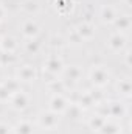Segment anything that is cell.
<instances>
[{
    "instance_id": "cell-1",
    "label": "cell",
    "mask_w": 132,
    "mask_h": 134,
    "mask_svg": "<svg viewBox=\"0 0 132 134\" xmlns=\"http://www.w3.org/2000/svg\"><path fill=\"white\" fill-rule=\"evenodd\" d=\"M90 80L98 87L106 86L109 83V72H107V69L103 66H93V69L90 70Z\"/></svg>"
},
{
    "instance_id": "cell-2",
    "label": "cell",
    "mask_w": 132,
    "mask_h": 134,
    "mask_svg": "<svg viewBox=\"0 0 132 134\" xmlns=\"http://www.w3.org/2000/svg\"><path fill=\"white\" fill-rule=\"evenodd\" d=\"M59 123V117L58 114L55 112H42L39 115V125L44 128V130H55Z\"/></svg>"
},
{
    "instance_id": "cell-3",
    "label": "cell",
    "mask_w": 132,
    "mask_h": 134,
    "mask_svg": "<svg viewBox=\"0 0 132 134\" xmlns=\"http://www.w3.org/2000/svg\"><path fill=\"white\" fill-rule=\"evenodd\" d=\"M75 31L79 36L81 41H90L95 36V25H92L90 22H82V24H79L76 27Z\"/></svg>"
},
{
    "instance_id": "cell-4",
    "label": "cell",
    "mask_w": 132,
    "mask_h": 134,
    "mask_svg": "<svg viewBox=\"0 0 132 134\" xmlns=\"http://www.w3.org/2000/svg\"><path fill=\"white\" fill-rule=\"evenodd\" d=\"M22 34H23V37H27L28 41H33L37 37V34H39V25L31 20V19H28V20H25L23 24H22Z\"/></svg>"
},
{
    "instance_id": "cell-5",
    "label": "cell",
    "mask_w": 132,
    "mask_h": 134,
    "mask_svg": "<svg viewBox=\"0 0 132 134\" xmlns=\"http://www.w3.org/2000/svg\"><path fill=\"white\" fill-rule=\"evenodd\" d=\"M107 45H109V48H110L112 52L118 53V52H121V50L126 47V37H124L121 33H113L110 37H109Z\"/></svg>"
},
{
    "instance_id": "cell-6",
    "label": "cell",
    "mask_w": 132,
    "mask_h": 134,
    "mask_svg": "<svg viewBox=\"0 0 132 134\" xmlns=\"http://www.w3.org/2000/svg\"><path fill=\"white\" fill-rule=\"evenodd\" d=\"M9 101H11V106H13L14 109H17V111H22V109H25V108L28 106L30 98H28V95H27L25 92L19 91V92H16L14 95H11Z\"/></svg>"
},
{
    "instance_id": "cell-7",
    "label": "cell",
    "mask_w": 132,
    "mask_h": 134,
    "mask_svg": "<svg viewBox=\"0 0 132 134\" xmlns=\"http://www.w3.org/2000/svg\"><path fill=\"white\" fill-rule=\"evenodd\" d=\"M17 80L19 81H25V83H30L36 80V70L33 66L30 64H25V66L19 67L17 69Z\"/></svg>"
},
{
    "instance_id": "cell-8",
    "label": "cell",
    "mask_w": 132,
    "mask_h": 134,
    "mask_svg": "<svg viewBox=\"0 0 132 134\" xmlns=\"http://www.w3.org/2000/svg\"><path fill=\"white\" fill-rule=\"evenodd\" d=\"M67 106H68V101L61 95V94H58V95H55L51 101H50V109H51V112H55V114H62V112H65Z\"/></svg>"
},
{
    "instance_id": "cell-9",
    "label": "cell",
    "mask_w": 132,
    "mask_h": 134,
    "mask_svg": "<svg viewBox=\"0 0 132 134\" xmlns=\"http://www.w3.org/2000/svg\"><path fill=\"white\" fill-rule=\"evenodd\" d=\"M45 70L53 73V75H58L64 70V64H62V59L58 58V56H50L47 61H45Z\"/></svg>"
},
{
    "instance_id": "cell-10",
    "label": "cell",
    "mask_w": 132,
    "mask_h": 134,
    "mask_svg": "<svg viewBox=\"0 0 132 134\" xmlns=\"http://www.w3.org/2000/svg\"><path fill=\"white\" fill-rule=\"evenodd\" d=\"M117 16H118V13H117V9L113 6L106 5V6L101 8V20L104 24H113L115 19H117Z\"/></svg>"
},
{
    "instance_id": "cell-11",
    "label": "cell",
    "mask_w": 132,
    "mask_h": 134,
    "mask_svg": "<svg viewBox=\"0 0 132 134\" xmlns=\"http://www.w3.org/2000/svg\"><path fill=\"white\" fill-rule=\"evenodd\" d=\"M0 48H2V52H5V53H14L16 48H17V42H16L14 37L5 36V37L0 39Z\"/></svg>"
},
{
    "instance_id": "cell-12",
    "label": "cell",
    "mask_w": 132,
    "mask_h": 134,
    "mask_svg": "<svg viewBox=\"0 0 132 134\" xmlns=\"http://www.w3.org/2000/svg\"><path fill=\"white\" fill-rule=\"evenodd\" d=\"M115 27L120 30V31H128L131 28V17L128 14H123V16H117L115 19Z\"/></svg>"
},
{
    "instance_id": "cell-13",
    "label": "cell",
    "mask_w": 132,
    "mask_h": 134,
    "mask_svg": "<svg viewBox=\"0 0 132 134\" xmlns=\"http://www.w3.org/2000/svg\"><path fill=\"white\" fill-rule=\"evenodd\" d=\"M2 86L9 92V95H14L16 92H19V91H20V81H19L17 78H9V80H8V81H5Z\"/></svg>"
},
{
    "instance_id": "cell-14",
    "label": "cell",
    "mask_w": 132,
    "mask_h": 134,
    "mask_svg": "<svg viewBox=\"0 0 132 134\" xmlns=\"http://www.w3.org/2000/svg\"><path fill=\"white\" fill-rule=\"evenodd\" d=\"M81 109L84 108H90L92 104H95V101H93V97H92V92H84V94H81L79 95V100H78V103H76Z\"/></svg>"
},
{
    "instance_id": "cell-15",
    "label": "cell",
    "mask_w": 132,
    "mask_h": 134,
    "mask_svg": "<svg viewBox=\"0 0 132 134\" xmlns=\"http://www.w3.org/2000/svg\"><path fill=\"white\" fill-rule=\"evenodd\" d=\"M117 91H118V94H123V95L129 97L131 95V91H132L131 81L129 80H120L117 83Z\"/></svg>"
},
{
    "instance_id": "cell-16",
    "label": "cell",
    "mask_w": 132,
    "mask_h": 134,
    "mask_svg": "<svg viewBox=\"0 0 132 134\" xmlns=\"http://www.w3.org/2000/svg\"><path fill=\"white\" fill-rule=\"evenodd\" d=\"M124 112H126V109H124V106L121 103H110L109 104V114L110 115H113V117H123Z\"/></svg>"
},
{
    "instance_id": "cell-17",
    "label": "cell",
    "mask_w": 132,
    "mask_h": 134,
    "mask_svg": "<svg viewBox=\"0 0 132 134\" xmlns=\"http://www.w3.org/2000/svg\"><path fill=\"white\" fill-rule=\"evenodd\" d=\"M106 123V119L103 117V115H93L90 120H89V126L93 130V131H99L101 128H103V125Z\"/></svg>"
},
{
    "instance_id": "cell-18",
    "label": "cell",
    "mask_w": 132,
    "mask_h": 134,
    "mask_svg": "<svg viewBox=\"0 0 132 134\" xmlns=\"http://www.w3.org/2000/svg\"><path fill=\"white\" fill-rule=\"evenodd\" d=\"M16 134H33V125L27 120L19 122L16 126Z\"/></svg>"
},
{
    "instance_id": "cell-19",
    "label": "cell",
    "mask_w": 132,
    "mask_h": 134,
    "mask_svg": "<svg viewBox=\"0 0 132 134\" xmlns=\"http://www.w3.org/2000/svg\"><path fill=\"white\" fill-rule=\"evenodd\" d=\"M65 75L70 78V80H71V81H78V80L81 78L82 72H81V69H79L78 66H70L65 70Z\"/></svg>"
},
{
    "instance_id": "cell-20",
    "label": "cell",
    "mask_w": 132,
    "mask_h": 134,
    "mask_svg": "<svg viewBox=\"0 0 132 134\" xmlns=\"http://www.w3.org/2000/svg\"><path fill=\"white\" fill-rule=\"evenodd\" d=\"M65 112L71 117V119H79V117H81V114H82V109L75 103V104H68V106H67Z\"/></svg>"
},
{
    "instance_id": "cell-21",
    "label": "cell",
    "mask_w": 132,
    "mask_h": 134,
    "mask_svg": "<svg viewBox=\"0 0 132 134\" xmlns=\"http://www.w3.org/2000/svg\"><path fill=\"white\" fill-rule=\"evenodd\" d=\"M99 133L101 134H120V128L117 126V125H112V123H104L103 125V128L99 130Z\"/></svg>"
},
{
    "instance_id": "cell-22",
    "label": "cell",
    "mask_w": 132,
    "mask_h": 134,
    "mask_svg": "<svg viewBox=\"0 0 132 134\" xmlns=\"http://www.w3.org/2000/svg\"><path fill=\"white\" fill-rule=\"evenodd\" d=\"M22 9L25 11V13H28V14H33L37 11V3L34 2V0H27L23 5H22Z\"/></svg>"
},
{
    "instance_id": "cell-23",
    "label": "cell",
    "mask_w": 132,
    "mask_h": 134,
    "mask_svg": "<svg viewBox=\"0 0 132 134\" xmlns=\"http://www.w3.org/2000/svg\"><path fill=\"white\" fill-rule=\"evenodd\" d=\"M39 48H40V44H39L36 39H33V41H28V42H27V50H28V52L37 53V52H39Z\"/></svg>"
},
{
    "instance_id": "cell-24",
    "label": "cell",
    "mask_w": 132,
    "mask_h": 134,
    "mask_svg": "<svg viewBox=\"0 0 132 134\" xmlns=\"http://www.w3.org/2000/svg\"><path fill=\"white\" fill-rule=\"evenodd\" d=\"M50 89H55V91H58V92H62V91H64V83H62L61 80H55V81L50 83Z\"/></svg>"
},
{
    "instance_id": "cell-25",
    "label": "cell",
    "mask_w": 132,
    "mask_h": 134,
    "mask_svg": "<svg viewBox=\"0 0 132 134\" xmlns=\"http://www.w3.org/2000/svg\"><path fill=\"white\" fill-rule=\"evenodd\" d=\"M11 98V95H9V92L3 87V86H0V103H3V101H8Z\"/></svg>"
},
{
    "instance_id": "cell-26",
    "label": "cell",
    "mask_w": 132,
    "mask_h": 134,
    "mask_svg": "<svg viewBox=\"0 0 132 134\" xmlns=\"http://www.w3.org/2000/svg\"><path fill=\"white\" fill-rule=\"evenodd\" d=\"M0 59H3V61H2L3 64H6V63L11 64V63L14 61V56H13V53H5V52H3V53L0 55Z\"/></svg>"
},
{
    "instance_id": "cell-27",
    "label": "cell",
    "mask_w": 132,
    "mask_h": 134,
    "mask_svg": "<svg viewBox=\"0 0 132 134\" xmlns=\"http://www.w3.org/2000/svg\"><path fill=\"white\" fill-rule=\"evenodd\" d=\"M51 45L53 47H62L64 45V39L61 36H53L51 37Z\"/></svg>"
},
{
    "instance_id": "cell-28",
    "label": "cell",
    "mask_w": 132,
    "mask_h": 134,
    "mask_svg": "<svg viewBox=\"0 0 132 134\" xmlns=\"http://www.w3.org/2000/svg\"><path fill=\"white\" fill-rule=\"evenodd\" d=\"M0 134H9V128L5 123H0Z\"/></svg>"
},
{
    "instance_id": "cell-29",
    "label": "cell",
    "mask_w": 132,
    "mask_h": 134,
    "mask_svg": "<svg viewBox=\"0 0 132 134\" xmlns=\"http://www.w3.org/2000/svg\"><path fill=\"white\" fill-rule=\"evenodd\" d=\"M3 17H5V9H3V6L0 5V22L3 20Z\"/></svg>"
},
{
    "instance_id": "cell-30",
    "label": "cell",
    "mask_w": 132,
    "mask_h": 134,
    "mask_svg": "<svg viewBox=\"0 0 132 134\" xmlns=\"http://www.w3.org/2000/svg\"><path fill=\"white\" fill-rule=\"evenodd\" d=\"M126 5H128V6H131V0H126Z\"/></svg>"
},
{
    "instance_id": "cell-31",
    "label": "cell",
    "mask_w": 132,
    "mask_h": 134,
    "mask_svg": "<svg viewBox=\"0 0 132 134\" xmlns=\"http://www.w3.org/2000/svg\"><path fill=\"white\" fill-rule=\"evenodd\" d=\"M0 39H2V37H0Z\"/></svg>"
}]
</instances>
